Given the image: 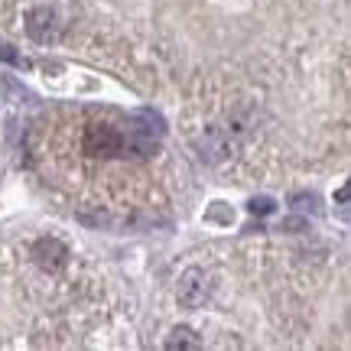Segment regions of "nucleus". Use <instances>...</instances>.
<instances>
[{
  "mask_svg": "<svg viewBox=\"0 0 351 351\" xmlns=\"http://www.w3.org/2000/svg\"><path fill=\"white\" fill-rule=\"evenodd\" d=\"M62 16L52 10L49 3H39V7H33V10H26L23 16V29L26 36L33 39V43H39V46H49V43H56V39L62 36Z\"/></svg>",
  "mask_w": 351,
  "mask_h": 351,
  "instance_id": "obj_3",
  "label": "nucleus"
},
{
  "mask_svg": "<svg viewBox=\"0 0 351 351\" xmlns=\"http://www.w3.org/2000/svg\"><path fill=\"white\" fill-rule=\"evenodd\" d=\"M251 212H254V215L274 212V202H270V199H254V202H251Z\"/></svg>",
  "mask_w": 351,
  "mask_h": 351,
  "instance_id": "obj_5",
  "label": "nucleus"
},
{
  "mask_svg": "<svg viewBox=\"0 0 351 351\" xmlns=\"http://www.w3.org/2000/svg\"><path fill=\"white\" fill-rule=\"evenodd\" d=\"M0 59H7V62H16V65H20V56H16V52H10V46H0Z\"/></svg>",
  "mask_w": 351,
  "mask_h": 351,
  "instance_id": "obj_6",
  "label": "nucleus"
},
{
  "mask_svg": "<svg viewBox=\"0 0 351 351\" xmlns=\"http://www.w3.org/2000/svg\"><path fill=\"white\" fill-rule=\"evenodd\" d=\"M212 296V276L205 267H186L179 274V283H176V302L179 309L186 313H199L202 306Z\"/></svg>",
  "mask_w": 351,
  "mask_h": 351,
  "instance_id": "obj_2",
  "label": "nucleus"
},
{
  "mask_svg": "<svg viewBox=\"0 0 351 351\" xmlns=\"http://www.w3.org/2000/svg\"><path fill=\"white\" fill-rule=\"evenodd\" d=\"M205 341L192 332V328H186V326H179V328H173L169 332V339H166V348L169 351H176V348H182V351H195V348H202Z\"/></svg>",
  "mask_w": 351,
  "mask_h": 351,
  "instance_id": "obj_4",
  "label": "nucleus"
},
{
  "mask_svg": "<svg viewBox=\"0 0 351 351\" xmlns=\"http://www.w3.org/2000/svg\"><path fill=\"white\" fill-rule=\"evenodd\" d=\"M166 121L153 108H75L39 130L36 156L56 179L111 208L147 205L156 195L153 163L163 160Z\"/></svg>",
  "mask_w": 351,
  "mask_h": 351,
  "instance_id": "obj_1",
  "label": "nucleus"
}]
</instances>
